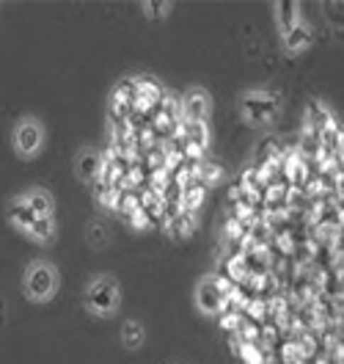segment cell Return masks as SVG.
I'll return each instance as SVG.
<instances>
[{"mask_svg":"<svg viewBox=\"0 0 344 364\" xmlns=\"http://www.w3.org/2000/svg\"><path fill=\"white\" fill-rule=\"evenodd\" d=\"M121 306V284L111 273H96L86 284V312L96 320L113 318Z\"/></svg>","mask_w":344,"mask_h":364,"instance_id":"obj_1","label":"cell"},{"mask_svg":"<svg viewBox=\"0 0 344 364\" xmlns=\"http://www.w3.org/2000/svg\"><path fill=\"white\" fill-rule=\"evenodd\" d=\"M61 287V273L47 259H33L23 271V293L30 304H47L52 301Z\"/></svg>","mask_w":344,"mask_h":364,"instance_id":"obj_2","label":"cell"},{"mask_svg":"<svg viewBox=\"0 0 344 364\" xmlns=\"http://www.w3.org/2000/svg\"><path fill=\"white\" fill-rule=\"evenodd\" d=\"M240 114L253 127H267L281 114V97L267 89H251L240 97Z\"/></svg>","mask_w":344,"mask_h":364,"instance_id":"obj_3","label":"cell"},{"mask_svg":"<svg viewBox=\"0 0 344 364\" xmlns=\"http://www.w3.org/2000/svg\"><path fill=\"white\" fill-rule=\"evenodd\" d=\"M47 141L45 124L36 116H23L11 130V149L20 160H33L42 155Z\"/></svg>","mask_w":344,"mask_h":364,"instance_id":"obj_4","label":"cell"},{"mask_svg":"<svg viewBox=\"0 0 344 364\" xmlns=\"http://www.w3.org/2000/svg\"><path fill=\"white\" fill-rule=\"evenodd\" d=\"M196 309L204 315V318H218L223 309H226V290L221 287V282L215 276H204L199 284H196Z\"/></svg>","mask_w":344,"mask_h":364,"instance_id":"obj_5","label":"cell"},{"mask_svg":"<svg viewBox=\"0 0 344 364\" xmlns=\"http://www.w3.org/2000/svg\"><path fill=\"white\" fill-rule=\"evenodd\" d=\"M179 108H182L187 124H206L212 116V97L201 86H190L179 100Z\"/></svg>","mask_w":344,"mask_h":364,"instance_id":"obj_6","label":"cell"},{"mask_svg":"<svg viewBox=\"0 0 344 364\" xmlns=\"http://www.w3.org/2000/svg\"><path fill=\"white\" fill-rule=\"evenodd\" d=\"M72 171H74V177L80 182H94L99 177V171H102V152L96 149V146H83V149H77V155L72 160Z\"/></svg>","mask_w":344,"mask_h":364,"instance_id":"obj_7","label":"cell"},{"mask_svg":"<svg viewBox=\"0 0 344 364\" xmlns=\"http://www.w3.org/2000/svg\"><path fill=\"white\" fill-rule=\"evenodd\" d=\"M314 42V31H311V25H306L300 20L287 36H281V50H284V55H289V58H295L300 53H306L309 47Z\"/></svg>","mask_w":344,"mask_h":364,"instance_id":"obj_8","label":"cell"},{"mask_svg":"<svg viewBox=\"0 0 344 364\" xmlns=\"http://www.w3.org/2000/svg\"><path fill=\"white\" fill-rule=\"evenodd\" d=\"M6 218H9L11 227L17 229V232H23V235H28V229L33 227V221H36V215L30 213V207H28V202L23 199V193L14 196V199L6 205Z\"/></svg>","mask_w":344,"mask_h":364,"instance_id":"obj_9","label":"cell"},{"mask_svg":"<svg viewBox=\"0 0 344 364\" xmlns=\"http://www.w3.org/2000/svg\"><path fill=\"white\" fill-rule=\"evenodd\" d=\"M300 3H292V0H281V3H273V17H275V28H278V36H287L295 25L300 23Z\"/></svg>","mask_w":344,"mask_h":364,"instance_id":"obj_10","label":"cell"},{"mask_svg":"<svg viewBox=\"0 0 344 364\" xmlns=\"http://www.w3.org/2000/svg\"><path fill=\"white\" fill-rule=\"evenodd\" d=\"M118 342L124 350H140L146 345V326L143 320L127 318L121 323V331H118Z\"/></svg>","mask_w":344,"mask_h":364,"instance_id":"obj_11","label":"cell"},{"mask_svg":"<svg viewBox=\"0 0 344 364\" xmlns=\"http://www.w3.org/2000/svg\"><path fill=\"white\" fill-rule=\"evenodd\" d=\"M23 199L28 202L30 213H33L36 218H52V215H55V199H52V193L45 191V188H30V191H25Z\"/></svg>","mask_w":344,"mask_h":364,"instance_id":"obj_12","label":"cell"},{"mask_svg":"<svg viewBox=\"0 0 344 364\" xmlns=\"http://www.w3.org/2000/svg\"><path fill=\"white\" fill-rule=\"evenodd\" d=\"M58 235V227H55V215L52 218H36L33 227L28 229V237L36 240V243H52Z\"/></svg>","mask_w":344,"mask_h":364,"instance_id":"obj_13","label":"cell"},{"mask_svg":"<svg viewBox=\"0 0 344 364\" xmlns=\"http://www.w3.org/2000/svg\"><path fill=\"white\" fill-rule=\"evenodd\" d=\"M140 11L149 20H165L174 11V3H140Z\"/></svg>","mask_w":344,"mask_h":364,"instance_id":"obj_14","label":"cell"},{"mask_svg":"<svg viewBox=\"0 0 344 364\" xmlns=\"http://www.w3.org/2000/svg\"><path fill=\"white\" fill-rule=\"evenodd\" d=\"M89 243H91L94 249H102L105 246V240H108V229H105V224L102 221H94V224H89Z\"/></svg>","mask_w":344,"mask_h":364,"instance_id":"obj_15","label":"cell"},{"mask_svg":"<svg viewBox=\"0 0 344 364\" xmlns=\"http://www.w3.org/2000/svg\"><path fill=\"white\" fill-rule=\"evenodd\" d=\"M190 138H193V144H199V149H204L206 144H209L206 124H190Z\"/></svg>","mask_w":344,"mask_h":364,"instance_id":"obj_16","label":"cell"}]
</instances>
